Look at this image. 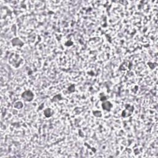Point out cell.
Masks as SVG:
<instances>
[{"label":"cell","mask_w":158,"mask_h":158,"mask_svg":"<svg viewBox=\"0 0 158 158\" xmlns=\"http://www.w3.org/2000/svg\"><path fill=\"white\" fill-rule=\"evenodd\" d=\"M112 106H113V105L109 102H106L102 104V108H103V109H105V110L109 111L111 108H112Z\"/></svg>","instance_id":"3957f363"},{"label":"cell","mask_w":158,"mask_h":158,"mask_svg":"<svg viewBox=\"0 0 158 158\" xmlns=\"http://www.w3.org/2000/svg\"><path fill=\"white\" fill-rule=\"evenodd\" d=\"M133 111V107L131 106H127L125 110H124L122 113V116L124 117H129L132 114Z\"/></svg>","instance_id":"6da1fadb"},{"label":"cell","mask_w":158,"mask_h":158,"mask_svg":"<svg viewBox=\"0 0 158 158\" xmlns=\"http://www.w3.org/2000/svg\"><path fill=\"white\" fill-rule=\"evenodd\" d=\"M23 98L26 101H32L33 98V94L30 91H27L24 92L22 95Z\"/></svg>","instance_id":"7a4b0ae2"},{"label":"cell","mask_w":158,"mask_h":158,"mask_svg":"<svg viewBox=\"0 0 158 158\" xmlns=\"http://www.w3.org/2000/svg\"><path fill=\"white\" fill-rule=\"evenodd\" d=\"M17 38H14V39L13 40V43L14 44V45H20V43L23 44L22 42L20 40H19L18 42H17Z\"/></svg>","instance_id":"277c9868"}]
</instances>
